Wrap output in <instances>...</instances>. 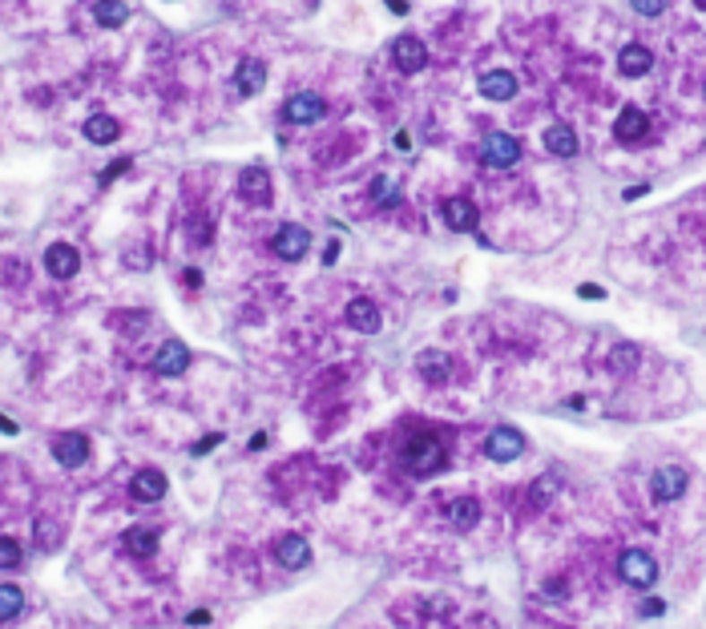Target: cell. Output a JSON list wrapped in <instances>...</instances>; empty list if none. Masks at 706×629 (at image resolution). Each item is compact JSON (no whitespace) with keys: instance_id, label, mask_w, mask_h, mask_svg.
<instances>
[{"instance_id":"cell-1","label":"cell","mask_w":706,"mask_h":629,"mask_svg":"<svg viewBox=\"0 0 706 629\" xmlns=\"http://www.w3.org/2000/svg\"><path fill=\"white\" fill-rule=\"evenodd\" d=\"M444 440H440L436 432H428V427H416V432L404 435V444H400V464H404V472L412 476H432L444 468Z\"/></svg>"},{"instance_id":"cell-2","label":"cell","mask_w":706,"mask_h":629,"mask_svg":"<svg viewBox=\"0 0 706 629\" xmlns=\"http://www.w3.org/2000/svg\"><path fill=\"white\" fill-rule=\"evenodd\" d=\"M617 577H622L625 585H633V589H654L658 561L646 553V548H625V553L617 556Z\"/></svg>"},{"instance_id":"cell-3","label":"cell","mask_w":706,"mask_h":629,"mask_svg":"<svg viewBox=\"0 0 706 629\" xmlns=\"http://www.w3.org/2000/svg\"><path fill=\"white\" fill-rule=\"evenodd\" d=\"M271 250H275L283 263H299L303 254L311 250V234H307V226H299V222H283L275 230V242H271Z\"/></svg>"},{"instance_id":"cell-4","label":"cell","mask_w":706,"mask_h":629,"mask_svg":"<svg viewBox=\"0 0 706 629\" xmlns=\"http://www.w3.org/2000/svg\"><path fill=\"white\" fill-rule=\"evenodd\" d=\"M521 452H525V435H521L517 427L501 424V427H493V432H488V440H485V456L488 460H496V464H509V460L521 456Z\"/></svg>"},{"instance_id":"cell-5","label":"cell","mask_w":706,"mask_h":629,"mask_svg":"<svg viewBox=\"0 0 706 629\" xmlns=\"http://www.w3.org/2000/svg\"><path fill=\"white\" fill-rule=\"evenodd\" d=\"M283 117L295 121V125H315V121L327 117V101L319 93H295V97H287Z\"/></svg>"},{"instance_id":"cell-6","label":"cell","mask_w":706,"mask_h":629,"mask_svg":"<svg viewBox=\"0 0 706 629\" xmlns=\"http://www.w3.org/2000/svg\"><path fill=\"white\" fill-rule=\"evenodd\" d=\"M424 61H428V48H424L420 37H412V32H404V37L392 40V65H396L400 73H420Z\"/></svg>"},{"instance_id":"cell-7","label":"cell","mask_w":706,"mask_h":629,"mask_svg":"<svg viewBox=\"0 0 706 629\" xmlns=\"http://www.w3.org/2000/svg\"><path fill=\"white\" fill-rule=\"evenodd\" d=\"M311 545L307 537H299V532H283V537L275 540V561L283 564V569H307L311 564Z\"/></svg>"},{"instance_id":"cell-8","label":"cell","mask_w":706,"mask_h":629,"mask_svg":"<svg viewBox=\"0 0 706 629\" xmlns=\"http://www.w3.org/2000/svg\"><path fill=\"white\" fill-rule=\"evenodd\" d=\"M238 198L251 206H271V174L263 166H246L238 174Z\"/></svg>"},{"instance_id":"cell-9","label":"cell","mask_w":706,"mask_h":629,"mask_svg":"<svg viewBox=\"0 0 706 629\" xmlns=\"http://www.w3.org/2000/svg\"><path fill=\"white\" fill-rule=\"evenodd\" d=\"M686 484H690V476H686V468H678V464H662L654 476H650V492H654V500H678L682 492H686Z\"/></svg>"},{"instance_id":"cell-10","label":"cell","mask_w":706,"mask_h":629,"mask_svg":"<svg viewBox=\"0 0 706 629\" xmlns=\"http://www.w3.org/2000/svg\"><path fill=\"white\" fill-rule=\"evenodd\" d=\"M53 456H57V464H65V468H82L85 460H90V435L85 432H61L57 440H53Z\"/></svg>"},{"instance_id":"cell-11","label":"cell","mask_w":706,"mask_h":629,"mask_svg":"<svg viewBox=\"0 0 706 629\" xmlns=\"http://www.w3.org/2000/svg\"><path fill=\"white\" fill-rule=\"evenodd\" d=\"M343 319H348V327L359 331V335H375V331L383 327V314L372 298H351L348 311H343Z\"/></svg>"},{"instance_id":"cell-12","label":"cell","mask_w":706,"mask_h":629,"mask_svg":"<svg viewBox=\"0 0 706 629\" xmlns=\"http://www.w3.org/2000/svg\"><path fill=\"white\" fill-rule=\"evenodd\" d=\"M614 137H617V142H625V145L646 142V137H650V117L638 109V105H625V109L617 113V121H614Z\"/></svg>"},{"instance_id":"cell-13","label":"cell","mask_w":706,"mask_h":629,"mask_svg":"<svg viewBox=\"0 0 706 629\" xmlns=\"http://www.w3.org/2000/svg\"><path fill=\"white\" fill-rule=\"evenodd\" d=\"M45 271H49L53 279H73V274L82 271V254H77V246H69V242H53V246L45 250Z\"/></svg>"},{"instance_id":"cell-14","label":"cell","mask_w":706,"mask_h":629,"mask_svg":"<svg viewBox=\"0 0 706 629\" xmlns=\"http://www.w3.org/2000/svg\"><path fill=\"white\" fill-rule=\"evenodd\" d=\"M190 367V347L182 339H166L154 355V371L158 375H182Z\"/></svg>"},{"instance_id":"cell-15","label":"cell","mask_w":706,"mask_h":629,"mask_svg":"<svg viewBox=\"0 0 706 629\" xmlns=\"http://www.w3.org/2000/svg\"><path fill=\"white\" fill-rule=\"evenodd\" d=\"M166 488H170V480H166V472H158V468H142V472H133V480H130L133 500H142V504L162 500Z\"/></svg>"},{"instance_id":"cell-16","label":"cell","mask_w":706,"mask_h":629,"mask_svg":"<svg viewBox=\"0 0 706 629\" xmlns=\"http://www.w3.org/2000/svg\"><path fill=\"white\" fill-rule=\"evenodd\" d=\"M416 371L424 375V383H444L452 375V355L440 351V347H428V351L416 355Z\"/></svg>"},{"instance_id":"cell-17","label":"cell","mask_w":706,"mask_h":629,"mask_svg":"<svg viewBox=\"0 0 706 629\" xmlns=\"http://www.w3.org/2000/svg\"><path fill=\"white\" fill-rule=\"evenodd\" d=\"M485 161H488V166H501V169L512 166V161H521V142L496 129V134L485 137Z\"/></svg>"},{"instance_id":"cell-18","label":"cell","mask_w":706,"mask_h":629,"mask_svg":"<svg viewBox=\"0 0 706 629\" xmlns=\"http://www.w3.org/2000/svg\"><path fill=\"white\" fill-rule=\"evenodd\" d=\"M263 85H267V65H263L259 56H243L235 69V89L243 97H254Z\"/></svg>"},{"instance_id":"cell-19","label":"cell","mask_w":706,"mask_h":629,"mask_svg":"<svg viewBox=\"0 0 706 629\" xmlns=\"http://www.w3.org/2000/svg\"><path fill=\"white\" fill-rule=\"evenodd\" d=\"M444 222H448V230L469 234V230H477L480 214H477V206H472L469 198H448L444 202Z\"/></svg>"},{"instance_id":"cell-20","label":"cell","mask_w":706,"mask_h":629,"mask_svg":"<svg viewBox=\"0 0 706 629\" xmlns=\"http://www.w3.org/2000/svg\"><path fill=\"white\" fill-rule=\"evenodd\" d=\"M617 69H622L625 77H646V73L654 69V53H650L646 45H638V40H630V45L617 53Z\"/></svg>"},{"instance_id":"cell-21","label":"cell","mask_w":706,"mask_h":629,"mask_svg":"<svg viewBox=\"0 0 706 629\" xmlns=\"http://www.w3.org/2000/svg\"><path fill=\"white\" fill-rule=\"evenodd\" d=\"M158 540H162V532H158L154 524H133V529H125L122 545H125V553H133V556H154Z\"/></svg>"},{"instance_id":"cell-22","label":"cell","mask_w":706,"mask_h":629,"mask_svg":"<svg viewBox=\"0 0 706 629\" xmlns=\"http://www.w3.org/2000/svg\"><path fill=\"white\" fill-rule=\"evenodd\" d=\"M480 93H485L488 101H512V97H517V77H512L509 69H493L480 77Z\"/></svg>"},{"instance_id":"cell-23","label":"cell","mask_w":706,"mask_h":629,"mask_svg":"<svg viewBox=\"0 0 706 629\" xmlns=\"http://www.w3.org/2000/svg\"><path fill=\"white\" fill-rule=\"evenodd\" d=\"M545 150L557 153V158H577V150H581V142H577L573 125H565V121H557V125L545 129Z\"/></svg>"},{"instance_id":"cell-24","label":"cell","mask_w":706,"mask_h":629,"mask_svg":"<svg viewBox=\"0 0 706 629\" xmlns=\"http://www.w3.org/2000/svg\"><path fill=\"white\" fill-rule=\"evenodd\" d=\"M480 500L477 496H456L452 504H448V521H452V529H461V532H469V529H477L480 524Z\"/></svg>"},{"instance_id":"cell-25","label":"cell","mask_w":706,"mask_h":629,"mask_svg":"<svg viewBox=\"0 0 706 629\" xmlns=\"http://www.w3.org/2000/svg\"><path fill=\"white\" fill-rule=\"evenodd\" d=\"M85 137H90L93 145H114L117 137H122V121L109 117V113H93V117L85 121Z\"/></svg>"},{"instance_id":"cell-26","label":"cell","mask_w":706,"mask_h":629,"mask_svg":"<svg viewBox=\"0 0 706 629\" xmlns=\"http://www.w3.org/2000/svg\"><path fill=\"white\" fill-rule=\"evenodd\" d=\"M93 21H98L101 29H122V24L130 21V4H125V0H98V4H93Z\"/></svg>"},{"instance_id":"cell-27","label":"cell","mask_w":706,"mask_h":629,"mask_svg":"<svg viewBox=\"0 0 706 629\" xmlns=\"http://www.w3.org/2000/svg\"><path fill=\"white\" fill-rule=\"evenodd\" d=\"M638 359H641V351L633 343H617L614 351H609V367H614L617 375H630V371L638 367Z\"/></svg>"},{"instance_id":"cell-28","label":"cell","mask_w":706,"mask_h":629,"mask_svg":"<svg viewBox=\"0 0 706 629\" xmlns=\"http://www.w3.org/2000/svg\"><path fill=\"white\" fill-rule=\"evenodd\" d=\"M21 609H25V593H21V585H0V621L21 617Z\"/></svg>"},{"instance_id":"cell-29","label":"cell","mask_w":706,"mask_h":629,"mask_svg":"<svg viewBox=\"0 0 706 629\" xmlns=\"http://www.w3.org/2000/svg\"><path fill=\"white\" fill-rule=\"evenodd\" d=\"M33 537H37V545H41L45 553H49V548L61 545V524L49 521V516H41V521H37V529H33Z\"/></svg>"},{"instance_id":"cell-30","label":"cell","mask_w":706,"mask_h":629,"mask_svg":"<svg viewBox=\"0 0 706 629\" xmlns=\"http://www.w3.org/2000/svg\"><path fill=\"white\" fill-rule=\"evenodd\" d=\"M396 198H400V185L392 182L388 174L375 177V182H372V202H375V206H392Z\"/></svg>"},{"instance_id":"cell-31","label":"cell","mask_w":706,"mask_h":629,"mask_svg":"<svg viewBox=\"0 0 706 629\" xmlns=\"http://www.w3.org/2000/svg\"><path fill=\"white\" fill-rule=\"evenodd\" d=\"M21 561H25V548H21V540L0 537V569H21Z\"/></svg>"},{"instance_id":"cell-32","label":"cell","mask_w":706,"mask_h":629,"mask_svg":"<svg viewBox=\"0 0 706 629\" xmlns=\"http://www.w3.org/2000/svg\"><path fill=\"white\" fill-rule=\"evenodd\" d=\"M638 613H641V617H662V613H666V601H662V597H646V601L638 605Z\"/></svg>"},{"instance_id":"cell-33","label":"cell","mask_w":706,"mask_h":629,"mask_svg":"<svg viewBox=\"0 0 706 629\" xmlns=\"http://www.w3.org/2000/svg\"><path fill=\"white\" fill-rule=\"evenodd\" d=\"M549 488H557V480H553V476H545V480H537L533 488H529V492H533V504H545V500H549Z\"/></svg>"},{"instance_id":"cell-34","label":"cell","mask_w":706,"mask_h":629,"mask_svg":"<svg viewBox=\"0 0 706 629\" xmlns=\"http://www.w3.org/2000/svg\"><path fill=\"white\" fill-rule=\"evenodd\" d=\"M630 8H633V13H641V16H662L666 4H662V0H633Z\"/></svg>"},{"instance_id":"cell-35","label":"cell","mask_w":706,"mask_h":629,"mask_svg":"<svg viewBox=\"0 0 706 629\" xmlns=\"http://www.w3.org/2000/svg\"><path fill=\"white\" fill-rule=\"evenodd\" d=\"M130 166H133L130 158H117L114 166H106V174H101V185H106V182H114V177H122V174H125V169H130Z\"/></svg>"},{"instance_id":"cell-36","label":"cell","mask_w":706,"mask_h":629,"mask_svg":"<svg viewBox=\"0 0 706 629\" xmlns=\"http://www.w3.org/2000/svg\"><path fill=\"white\" fill-rule=\"evenodd\" d=\"M565 593H569V589H565V581H561V577H549V581H545V597H549V601H561Z\"/></svg>"},{"instance_id":"cell-37","label":"cell","mask_w":706,"mask_h":629,"mask_svg":"<svg viewBox=\"0 0 706 629\" xmlns=\"http://www.w3.org/2000/svg\"><path fill=\"white\" fill-rule=\"evenodd\" d=\"M219 444H222V432H211L206 440H198V444H194V456H206V452L219 448Z\"/></svg>"},{"instance_id":"cell-38","label":"cell","mask_w":706,"mask_h":629,"mask_svg":"<svg viewBox=\"0 0 706 629\" xmlns=\"http://www.w3.org/2000/svg\"><path fill=\"white\" fill-rule=\"evenodd\" d=\"M577 295L590 298V303H598V298H606V290H601L598 282H581V287H577Z\"/></svg>"},{"instance_id":"cell-39","label":"cell","mask_w":706,"mask_h":629,"mask_svg":"<svg viewBox=\"0 0 706 629\" xmlns=\"http://www.w3.org/2000/svg\"><path fill=\"white\" fill-rule=\"evenodd\" d=\"M186 621H190V625H211V613H206V609H194Z\"/></svg>"},{"instance_id":"cell-40","label":"cell","mask_w":706,"mask_h":629,"mask_svg":"<svg viewBox=\"0 0 706 629\" xmlns=\"http://www.w3.org/2000/svg\"><path fill=\"white\" fill-rule=\"evenodd\" d=\"M388 8H392L396 16H408V13H412V4H408V0H388Z\"/></svg>"},{"instance_id":"cell-41","label":"cell","mask_w":706,"mask_h":629,"mask_svg":"<svg viewBox=\"0 0 706 629\" xmlns=\"http://www.w3.org/2000/svg\"><path fill=\"white\" fill-rule=\"evenodd\" d=\"M641 194H650V185H630V190H625L622 198H625V202H633V198H641Z\"/></svg>"},{"instance_id":"cell-42","label":"cell","mask_w":706,"mask_h":629,"mask_svg":"<svg viewBox=\"0 0 706 629\" xmlns=\"http://www.w3.org/2000/svg\"><path fill=\"white\" fill-rule=\"evenodd\" d=\"M335 258H340V242H331V246H327V250H323V266H331V263H335Z\"/></svg>"},{"instance_id":"cell-43","label":"cell","mask_w":706,"mask_h":629,"mask_svg":"<svg viewBox=\"0 0 706 629\" xmlns=\"http://www.w3.org/2000/svg\"><path fill=\"white\" fill-rule=\"evenodd\" d=\"M0 432H4V435H17V432H21V427H17V424H13V419H9V416H0Z\"/></svg>"},{"instance_id":"cell-44","label":"cell","mask_w":706,"mask_h":629,"mask_svg":"<svg viewBox=\"0 0 706 629\" xmlns=\"http://www.w3.org/2000/svg\"><path fill=\"white\" fill-rule=\"evenodd\" d=\"M259 448H267V432H254L251 435V452H259Z\"/></svg>"},{"instance_id":"cell-45","label":"cell","mask_w":706,"mask_h":629,"mask_svg":"<svg viewBox=\"0 0 706 629\" xmlns=\"http://www.w3.org/2000/svg\"><path fill=\"white\" fill-rule=\"evenodd\" d=\"M396 145H400V150H408V145H412V137H408V129H400V134H396Z\"/></svg>"},{"instance_id":"cell-46","label":"cell","mask_w":706,"mask_h":629,"mask_svg":"<svg viewBox=\"0 0 706 629\" xmlns=\"http://www.w3.org/2000/svg\"><path fill=\"white\" fill-rule=\"evenodd\" d=\"M694 8H706V0H698V4H694Z\"/></svg>"}]
</instances>
